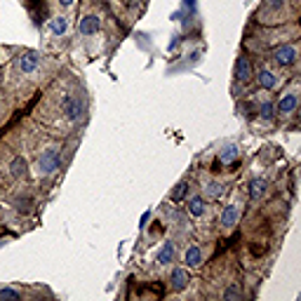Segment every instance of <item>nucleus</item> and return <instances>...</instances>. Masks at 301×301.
Wrapping results in <instances>:
<instances>
[{"mask_svg":"<svg viewBox=\"0 0 301 301\" xmlns=\"http://www.w3.org/2000/svg\"><path fill=\"white\" fill-rule=\"evenodd\" d=\"M183 7H186L188 12H196V0H183Z\"/></svg>","mask_w":301,"mask_h":301,"instance_id":"24","label":"nucleus"},{"mask_svg":"<svg viewBox=\"0 0 301 301\" xmlns=\"http://www.w3.org/2000/svg\"><path fill=\"white\" fill-rule=\"evenodd\" d=\"M5 242H7V238H0V247H2V245H5Z\"/></svg>","mask_w":301,"mask_h":301,"instance_id":"26","label":"nucleus"},{"mask_svg":"<svg viewBox=\"0 0 301 301\" xmlns=\"http://www.w3.org/2000/svg\"><path fill=\"white\" fill-rule=\"evenodd\" d=\"M266 191H268V181L263 177H252L249 179V198L252 200H261L266 196Z\"/></svg>","mask_w":301,"mask_h":301,"instance_id":"8","label":"nucleus"},{"mask_svg":"<svg viewBox=\"0 0 301 301\" xmlns=\"http://www.w3.org/2000/svg\"><path fill=\"white\" fill-rule=\"evenodd\" d=\"M10 174H12V177H17V179H24V177L28 174L26 158H24V156L12 158V162H10Z\"/></svg>","mask_w":301,"mask_h":301,"instance_id":"13","label":"nucleus"},{"mask_svg":"<svg viewBox=\"0 0 301 301\" xmlns=\"http://www.w3.org/2000/svg\"><path fill=\"white\" fill-rule=\"evenodd\" d=\"M61 108H64V116L71 122L85 120V113H87V106L82 101V97H73V94H64L61 97Z\"/></svg>","mask_w":301,"mask_h":301,"instance_id":"2","label":"nucleus"},{"mask_svg":"<svg viewBox=\"0 0 301 301\" xmlns=\"http://www.w3.org/2000/svg\"><path fill=\"white\" fill-rule=\"evenodd\" d=\"M297 106H299V94H297V92H287V94L280 97L275 111H278L280 116H292V113L297 111Z\"/></svg>","mask_w":301,"mask_h":301,"instance_id":"6","label":"nucleus"},{"mask_svg":"<svg viewBox=\"0 0 301 301\" xmlns=\"http://www.w3.org/2000/svg\"><path fill=\"white\" fill-rule=\"evenodd\" d=\"M205 198L202 196H193L186 200V210H188V214H193V217H202L205 214Z\"/></svg>","mask_w":301,"mask_h":301,"instance_id":"14","label":"nucleus"},{"mask_svg":"<svg viewBox=\"0 0 301 301\" xmlns=\"http://www.w3.org/2000/svg\"><path fill=\"white\" fill-rule=\"evenodd\" d=\"M183 261H186L188 268H198L202 263V249L198 247V245H191V247L186 249V254H183Z\"/></svg>","mask_w":301,"mask_h":301,"instance_id":"12","label":"nucleus"},{"mask_svg":"<svg viewBox=\"0 0 301 301\" xmlns=\"http://www.w3.org/2000/svg\"><path fill=\"white\" fill-rule=\"evenodd\" d=\"M238 217H240V210H238L236 205H228V207H223V212H221V228L223 231H231L233 226L238 223Z\"/></svg>","mask_w":301,"mask_h":301,"instance_id":"10","label":"nucleus"},{"mask_svg":"<svg viewBox=\"0 0 301 301\" xmlns=\"http://www.w3.org/2000/svg\"><path fill=\"white\" fill-rule=\"evenodd\" d=\"M170 282H172V289H174V292H181V289L188 287L191 275H188V271H186V268H174V271H172Z\"/></svg>","mask_w":301,"mask_h":301,"instance_id":"9","label":"nucleus"},{"mask_svg":"<svg viewBox=\"0 0 301 301\" xmlns=\"http://www.w3.org/2000/svg\"><path fill=\"white\" fill-rule=\"evenodd\" d=\"M285 2H287V0H263V7L271 10V12H278V10L285 7Z\"/></svg>","mask_w":301,"mask_h":301,"instance_id":"22","label":"nucleus"},{"mask_svg":"<svg viewBox=\"0 0 301 301\" xmlns=\"http://www.w3.org/2000/svg\"><path fill=\"white\" fill-rule=\"evenodd\" d=\"M21 292L14 287H0V299H19Z\"/></svg>","mask_w":301,"mask_h":301,"instance_id":"21","label":"nucleus"},{"mask_svg":"<svg viewBox=\"0 0 301 301\" xmlns=\"http://www.w3.org/2000/svg\"><path fill=\"white\" fill-rule=\"evenodd\" d=\"M259 116H261V118H266V120H271L275 116V106L271 104V101H263L261 108H259Z\"/></svg>","mask_w":301,"mask_h":301,"instance_id":"20","label":"nucleus"},{"mask_svg":"<svg viewBox=\"0 0 301 301\" xmlns=\"http://www.w3.org/2000/svg\"><path fill=\"white\" fill-rule=\"evenodd\" d=\"M205 193L210 198H217V196H221L223 193V186L221 183H217V181H210V183H205Z\"/></svg>","mask_w":301,"mask_h":301,"instance_id":"19","label":"nucleus"},{"mask_svg":"<svg viewBox=\"0 0 301 301\" xmlns=\"http://www.w3.org/2000/svg\"><path fill=\"white\" fill-rule=\"evenodd\" d=\"M233 76H236L238 82H249L254 78V68H252V59L247 54H240L236 59V66H233Z\"/></svg>","mask_w":301,"mask_h":301,"instance_id":"4","label":"nucleus"},{"mask_svg":"<svg viewBox=\"0 0 301 301\" xmlns=\"http://www.w3.org/2000/svg\"><path fill=\"white\" fill-rule=\"evenodd\" d=\"M297 57H299V52H297L294 45H280V47H275L273 50V61L280 66V68L292 66L294 61H297Z\"/></svg>","mask_w":301,"mask_h":301,"instance_id":"3","label":"nucleus"},{"mask_svg":"<svg viewBox=\"0 0 301 301\" xmlns=\"http://www.w3.org/2000/svg\"><path fill=\"white\" fill-rule=\"evenodd\" d=\"M186 191H188V183L181 181V183H177V188L172 191V202H179V200H183V196H186Z\"/></svg>","mask_w":301,"mask_h":301,"instance_id":"18","label":"nucleus"},{"mask_svg":"<svg viewBox=\"0 0 301 301\" xmlns=\"http://www.w3.org/2000/svg\"><path fill=\"white\" fill-rule=\"evenodd\" d=\"M236 158H238V146L236 144H226L221 151H219V162H221V165H231Z\"/></svg>","mask_w":301,"mask_h":301,"instance_id":"16","label":"nucleus"},{"mask_svg":"<svg viewBox=\"0 0 301 301\" xmlns=\"http://www.w3.org/2000/svg\"><path fill=\"white\" fill-rule=\"evenodd\" d=\"M59 5H61V7H71V5H73V0H59Z\"/></svg>","mask_w":301,"mask_h":301,"instance_id":"25","label":"nucleus"},{"mask_svg":"<svg viewBox=\"0 0 301 301\" xmlns=\"http://www.w3.org/2000/svg\"><path fill=\"white\" fill-rule=\"evenodd\" d=\"M17 64H19V71H21L24 76H33V73L40 68V54L33 52V50H26V52L19 57Z\"/></svg>","mask_w":301,"mask_h":301,"instance_id":"5","label":"nucleus"},{"mask_svg":"<svg viewBox=\"0 0 301 301\" xmlns=\"http://www.w3.org/2000/svg\"><path fill=\"white\" fill-rule=\"evenodd\" d=\"M36 167H38V172L42 174V177L54 174V172L61 167V148H57V146L45 148V151L38 156V160H36Z\"/></svg>","mask_w":301,"mask_h":301,"instance_id":"1","label":"nucleus"},{"mask_svg":"<svg viewBox=\"0 0 301 301\" xmlns=\"http://www.w3.org/2000/svg\"><path fill=\"white\" fill-rule=\"evenodd\" d=\"M223 299H240V287L231 285L228 289H223Z\"/></svg>","mask_w":301,"mask_h":301,"instance_id":"23","label":"nucleus"},{"mask_svg":"<svg viewBox=\"0 0 301 301\" xmlns=\"http://www.w3.org/2000/svg\"><path fill=\"white\" fill-rule=\"evenodd\" d=\"M50 31H52L54 36H64L66 31H68V21H66V17H54L52 21H50Z\"/></svg>","mask_w":301,"mask_h":301,"instance_id":"17","label":"nucleus"},{"mask_svg":"<svg viewBox=\"0 0 301 301\" xmlns=\"http://www.w3.org/2000/svg\"><path fill=\"white\" fill-rule=\"evenodd\" d=\"M172 259H174V242H165L162 249L158 252L156 261H158V266H170Z\"/></svg>","mask_w":301,"mask_h":301,"instance_id":"15","label":"nucleus"},{"mask_svg":"<svg viewBox=\"0 0 301 301\" xmlns=\"http://www.w3.org/2000/svg\"><path fill=\"white\" fill-rule=\"evenodd\" d=\"M257 80H259V87L261 90H275L278 87V76H275L271 68H261L257 73Z\"/></svg>","mask_w":301,"mask_h":301,"instance_id":"11","label":"nucleus"},{"mask_svg":"<svg viewBox=\"0 0 301 301\" xmlns=\"http://www.w3.org/2000/svg\"><path fill=\"white\" fill-rule=\"evenodd\" d=\"M80 33L82 36H94L99 28H101V19L97 17V14H85L82 19H80Z\"/></svg>","mask_w":301,"mask_h":301,"instance_id":"7","label":"nucleus"}]
</instances>
